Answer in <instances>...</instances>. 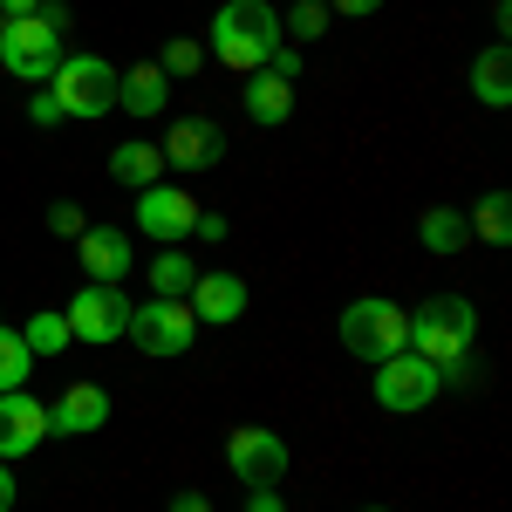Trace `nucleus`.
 Wrapping results in <instances>:
<instances>
[{
    "label": "nucleus",
    "mask_w": 512,
    "mask_h": 512,
    "mask_svg": "<svg viewBox=\"0 0 512 512\" xmlns=\"http://www.w3.org/2000/svg\"><path fill=\"white\" fill-rule=\"evenodd\" d=\"M369 512H383V506H369Z\"/></svg>",
    "instance_id": "nucleus-36"
},
{
    "label": "nucleus",
    "mask_w": 512,
    "mask_h": 512,
    "mask_svg": "<svg viewBox=\"0 0 512 512\" xmlns=\"http://www.w3.org/2000/svg\"><path fill=\"white\" fill-rule=\"evenodd\" d=\"M41 437H48V403H35L28 390L0 396V458H28Z\"/></svg>",
    "instance_id": "nucleus-13"
},
{
    "label": "nucleus",
    "mask_w": 512,
    "mask_h": 512,
    "mask_svg": "<svg viewBox=\"0 0 512 512\" xmlns=\"http://www.w3.org/2000/svg\"><path fill=\"white\" fill-rule=\"evenodd\" d=\"M472 96L485 103V110H506V103H512V55H506V41H492V48L472 62Z\"/></svg>",
    "instance_id": "nucleus-18"
},
{
    "label": "nucleus",
    "mask_w": 512,
    "mask_h": 512,
    "mask_svg": "<svg viewBox=\"0 0 512 512\" xmlns=\"http://www.w3.org/2000/svg\"><path fill=\"white\" fill-rule=\"evenodd\" d=\"M164 103H171V76H164L158 62H137L130 76H117V110H130V117H164Z\"/></svg>",
    "instance_id": "nucleus-16"
},
{
    "label": "nucleus",
    "mask_w": 512,
    "mask_h": 512,
    "mask_svg": "<svg viewBox=\"0 0 512 512\" xmlns=\"http://www.w3.org/2000/svg\"><path fill=\"white\" fill-rule=\"evenodd\" d=\"M28 369H35V349L21 342V328H0V396L21 390V383H28Z\"/></svg>",
    "instance_id": "nucleus-23"
},
{
    "label": "nucleus",
    "mask_w": 512,
    "mask_h": 512,
    "mask_svg": "<svg viewBox=\"0 0 512 512\" xmlns=\"http://www.w3.org/2000/svg\"><path fill=\"white\" fill-rule=\"evenodd\" d=\"M76 260H82V280L117 287V280L137 267V246H130L123 226H82V233H76Z\"/></svg>",
    "instance_id": "nucleus-10"
},
{
    "label": "nucleus",
    "mask_w": 512,
    "mask_h": 512,
    "mask_svg": "<svg viewBox=\"0 0 512 512\" xmlns=\"http://www.w3.org/2000/svg\"><path fill=\"white\" fill-rule=\"evenodd\" d=\"M28 117H35V130H55V123H62V103L41 89V96H28Z\"/></svg>",
    "instance_id": "nucleus-28"
},
{
    "label": "nucleus",
    "mask_w": 512,
    "mask_h": 512,
    "mask_svg": "<svg viewBox=\"0 0 512 512\" xmlns=\"http://www.w3.org/2000/svg\"><path fill=\"white\" fill-rule=\"evenodd\" d=\"M158 151H164V164H178V171H212V164L226 158V137H219L212 117H178Z\"/></svg>",
    "instance_id": "nucleus-12"
},
{
    "label": "nucleus",
    "mask_w": 512,
    "mask_h": 512,
    "mask_svg": "<svg viewBox=\"0 0 512 512\" xmlns=\"http://www.w3.org/2000/svg\"><path fill=\"white\" fill-rule=\"evenodd\" d=\"M130 308H137V301H123V287H96V280H82V294L62 308V315H69V335H76V342L103 349V342H123Z\"/></svg>",
    "instance_id": "nucleus-8"
},
{
    "label": "nucleus",
    "mask_w": 512,
    "mask_h": 512,
    "mask_svg": "<svg viewBox=\"0 0 512 512\" xmlns=\"http://www.w3.org/2000/svg\"><path fill=\"white\" fill-rule=\"evenodd\" d=\"M82 226H89V219H82V205H69V198H62V205H48V233H62V239H76Z\"/></svg>",
    "instance_id": "nucleus-27"
},
{
    "label": "nucleus",
    "mask_w": 512,
    "mask_h": 512,
    "mask_svg": "<svg viewBox=\"0 0 512 512\" xmlns=\"http://www.w3.org/2000/svg\"><path fill=\"white\" fill-rule=\"evenodd\" d=\"M185 301H192V315H198V321L226 328V321L246 315V280H239V274H198Z\"/></svg>",
    "instance_id": "nucleus-15"
},
{
    "label": "nucleus",
    "mask_w": 512,
    "mask_h": 512,
    "mask_svg": "<svg viewBox=\"0 0 512 512\" xmlns=\"http://www.w3.org/2000/svg\"><path fill=\"white\" fill-rule=\"evenodd\" d=\"M465 226H472L485 246H506V239H512V198H506V192H485V198H478V212L465 219Z\"/></svg>",
    "instance_id": "nucleus-22"
},
{
    "label": "nucleus",
    "mask_w": 512,
    "mask_h": 512,
    "mask_svg": "<svg viewBox=\"0 0 512 512\" xmlns=\"http://www.w3.org/2000/svg\"><path fill=\"white\" fill-rule=\"evenodd\" d=\"M342 349L362 355V362H390V355L410 349V315L383 294H362L342 308Z\"/></svg>",
    "instance_id": "nucleus-3"
},
{
    "label": "nucleus",
    "mask_w": 512,
    "mask_h": 512,
    "mask_svg": "<svg viewBox=\"0 0 512 512\" xmlns=\"http://www.w3.org/2000/svg\"><path fill=\"white\" fill-rule=\"evenodd\" d=\"M192 233H198V239H226V219H219V212H198Z\"/></svg>",
    "instance_id": "nucleus-31"
},
{
    "label": "nucleus",
    "mask_w": 512,
    "mask_h": 512,
    "mask_svg": "<svg viewBox=\"0 0 512 512\" xmlns=\"http://www.w3.org/2000/svg\"><path fill=\"white\" fill-rule=\"evenodd\" d=\"M383 0H328V14H376Z\"/></svg>",
    "instance_id": "nucleus-33"
},
{
    "label": "nucleus",
    "mask_w": 512,
    "mask_h": 512,
    "mask_svg": "<svg viewBox=\"0 0 512 512\" xmlns=\"http://www.w3.org/2000/svg\"><path fill=\"white\" fill-rule=\"evenodd\" d=\"M21 342H28L35 355H62L76 335H69V315H35L28 328H21Z\"/></svg>",
    "instance_id": "nucleus-24"
},
{
    "label": "nucleus",
    "mask_w": 512,
    "mask_h": 512,
    "mask_svg": "<svg viewBox=\"0 0 512 512\" xmlns=\"http://www.w3.org/2000/svg\"><path fill=\"white\" fill-rule=\"evenodd\" d=\"M198 62H205V41H192V35H178V41H164V76H198Z\"/></svg>",
    "instance_id": "nucleus-26"
},
{
    "label": "nucleus",
    "mask_w": 512,
    "mask_h": 512,
    "mask_svg": "<svg viewBox=\"0 0 512 512\" xmlns=\"http://www.w3.org/2000/svg\"><path fill=\"white\" fill-rule=\"evenodd\" d=\"M417 239H424L431 253H465V246H472V226H465V212L431 205V212H424V226H417Z\"/></svg>",
    "instance_id": "nucleus-20"
},
{
    "label": "nucleus",
    "mask_w": 512,
    "mask_h": 512,
    "mask_svg": "<svg viewBox=\"0 0 512 512\" xmlns=\"http://www.w3.org/2000/svg\"><path fill=\"white\" fill-rule=\"evenodd\" d=\"M267 69H274V76H287V82H294V76H301V48H287V41H280L274 55H267Z\"/></svg>",
    "instance_id": "nucleus-29"
},
{
    "label": "nucleus",
    "mask_w": 512,
    "mask_h": 512,
    "mask_svg": "<svg viewBox=\"0 0 512 512\" xmlns=\"http://www.w3.org/2000/svg\"><path fill=\"white\" fill-rule=\"evenodd\" d=\"M472 342H478V315L458 294H437L410 315V355H424L444 383H472Z\"/></svg>",
    "instance_id": "nucleus-1"
},
{
    "label": "nucleus",
    "mask_w": 512,
    "mask_h": 512,
    "mask_svg": "<svg viewBox=\"0 0 512 512\" xmlns=\"http://www.w3.org/2000/svg\"><path fill=\"white\" fill-rule=\"evenodd\" d=\"M246 512H287V506H280L274 485H260V492H246Z\"/></svg>",
    "instance_id": "nucleus-30"
},
{
    "label": "nucleus",
    "mask_w": 512,
    "mask_h": 512,
    "mask_svg": "<svg viewBox=\"0 0 512 512\" xmlns=\"http://www.w3.org/2000/svg\"><path fill=\"white\" fill-rule=\"evenodd\" d=\"M321 28H328V0H294L280 14V35H294V41H315Z\"/></svg>",
    "instance_id": "nucleus-25"
},
{
    "label": "nucleus",
    "mask_w": 512,
    "mask_h": 512,
    "mask_svg": "<svg viewBox=\"0 0 512 512\" xmlns=\"http://www.w3.org/2000/svg\"><path fill=\"white\" fill-rule=\"evenodd\" d=\"M226 465H233V478L246 492H260V485H280L287 478V444L274 431H260V424H239L226 437Z\"/></svg>",
    "instance_id": "nucleus-9"
},
{
    "label": "nucleus",
    "mask_w": 512,
    "mask_h": 512,
    "mask_svg": "<svg viewBox=\"0 0 512 512\" xmlns=\"http://www.w3.org/2000/svg\"><path fill=\"white\" fill-rule=\"evenodd\" d=\"M239 103H246V117H253V123H287V117H294V82L274 76V69H253L246 89H239Z\"/></svg>",
    "instance_id": "nucleus-17"
},
{
    "label": "nucleus",
    "mask_w": 512,
    "mask_h": 512,
    "mask_svg": "<svg viewBox=\"0 0 512 512\" xmlns=\"http://www.w3.org/2000/svg\"><path fill=\"white\" fill-rule=\"evenodd\" d=\"M123 335H130L144 355H185L192 335H198V315H192V301H164V294H151L144 308H130V328H123Z\"/></svg>",
    "instance_id": "nucleus-6"
},
{
    "label": "nucleus",
    "mask_w": 512,
    "mask_h": 512,
    "mask_svg": "<svg viewBox=\"0 0 512 512\" xmlns=\"http://www.w3.org/2000/svg\"><path fill=\"white\" fill-rule=\"evenodd\" d=\"M192 280H198V267L178 253V246H164L158 260H151V294H164V301H185V294H192Z\"/></svg>",
    "instance_id": "nucleus-21"
},
{
    "label": "nucleus",
    "mask_w": 512,
    "mask_h": 512,
    "mask_svg": "<svg viewBox=\"0 0 512 512\" xmlns=\"http://www.w3.org/2000/svg\"><path fill=\"white\" fill-rule=\"evenodd\" d=\"M192 219H198V205H192V192H178V185H144V192H137V226L151 239H164V246L192 239Z\"/></svg>",
    "instance_id": "nucleus-11"
},
{
    "label": "nucleus",
    "mask_w": 512,
    "mask_h": 512,
    "mask_svg": "<svg viewBox=\"0 0 512 512\" xmlns=\"http://www.w3.org/2000/svg\"><path fill=\"white\" fill-rule=\"evenodd\" d=\"M41 0H0V14H35Z\"/></svg>",
    "instance_id": "nucleus-35"
},
{
    "label": "nucleus",
    "mask_w": 512,
    "mask_h": 512,
    "mask_svg": "<svg viewBox=\"0 0 512 512\" xmlns=\"http://www.w3.org/2000/svg\"><path fill=\"white\" fill-rule=\"evenodd\" d=\"M48 96L62 103V117L96 123L117 110V69L103 55H62V69L48 76Z\"/></svg>",
    "instance_id": "nucleus-4"
},
{
    "label": "nucleus",
    "mask_w": 512,
    "mask_h": 512,
    "mask_svg": "<svg viewBox=\"0 0 512 512\" xmlns=\"http://www.w3.org/2000/svg\"><path fill=\"white\" fill-rule=\"evenodd\" d=\"M158 171H164V151H158V144H117V151H110V178H117V185H130V192L158 185Z\"/></svg>",
    "instance_id": "nucleus-19"
},
{
    "label": "nucleus",
    "mask_w": 512,
    "mask_h": 512,
    "mask_svg": "<svg viewBox=\"0 0 512 512\" xmlns=\"http://www.w3.org/2000/svg\"><path fill=\"white\" fill-rule=\"evenodd\" d=\"M437 390H444V376H437L424 355H390V362H376V403L396 410V417H417V410H431Z\"/></svg>",
    "instance_id": "nucleus-7"
},
{
    "label": "nucleus",
    "mask_w": 512,
    "mask_h": 512,
    "mask_svg": "<svg viewBox=\"0 0 512 512\" xmlns=\"http://www.w3.org/2000/svg\"><path fill=\"white\" fill-rule=\"evenodd\" d=\"M0 69L21 82H48L62 69V35L41 14H0Z\"/></svg>",
    "instance_id": "nucleus-5"
},
{
    "label": "nucleus",
    "mask_w": 512,
    "mask_h": 512,
    "mask_svg": "<svg viewBox=\"0 0 512 512\" xmlns=\"http://www.w3.org/2000/svg\"><path fill=\"white\" fill-rule=\"evenodd\" d=\"M280 14L274 0H226L219 7V21H212V55L239 69V76H253V69H267V55L280 48Z\"/></svg>",
    "instance_id": "nucleus-2"
},
{
    "label": "nucleus",
    "mask_w": 512,
    "mask_h": 512,
    "mask_svg": "<svg viewBox=\"0 0 512 512\" xmlns=\"http://www.w3.org/2000/svg\"><path fill=\"white\" fill-rule=\"evenodd\" d=\"M0 512H14V472H7V458H0Z\"/></svg>",
    "instance_id": "nucleus-34"
},
{
    "label": "nucleus",
    "mask_w": 512,
    "mask_h": 512,
    "mask_svg": "<svg viewBox=\"0 0 512 512\" xmlns=\"http://www.w3.org/2000/svg\"><path fill=\"white\" fill-rule=\"evenodd\" d=\"M171 512H212V499H205V492H178V499H171Z\"/></svg>",
    "instance_id": "nucleus-32"
},
{
    "label": "nucleus",
    "mask_w": 512,
    "mask_h": 512,
    "mask_svg": "<svg viewBox=\"0 0 512 512\" xmlns=\"http://www.w3.org/2000/svg\"><path fill=\"white\" fill-rule=\"evenodd\" d=\"M103 424H110V396L96 390V383H69L62 403L48 410V431H62V437H89V431H103Z\"/></svg>",
    "instance_id": "nucleus-14"
}]
</instances>
